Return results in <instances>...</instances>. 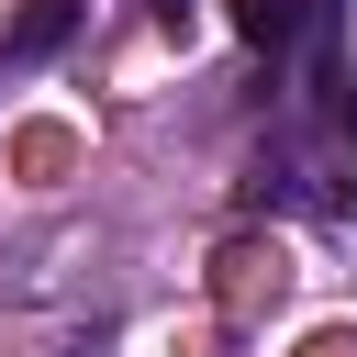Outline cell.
I'll return each mask as SVG.
<instances>
[{
	"instance_id": "obj_5",
	"label": "cell",
	"mask_w": 357,
	"mask_h": 357,
	"mask_svg": "<svg viewBox=\"0 0 357 357\" xmlns=\"http://www.w3.org/2000/svg\"><path fill=\"white\" fill-rule=\"evenodd\" d=\"M145 11H156V22H190V0H145Z\"/></svg>"
},
{
	"instance_id": "obj_1",
	"label": "cell",
	"mask_w": 357,
	"mask_h": 357,
	"mask_svg": "<svg viewBox=\"0 0 357 357\" xmlns=\"http://www.w3.org/2000/svg\"><path fill=\"white\" fill-rule=\"evenodd\" d=\"M67 33H78V0H33V11L11 22V56H56Z\"/></svg>"
},
{
	"instance_id": "obj_4",
	"label": "cell",
	"mask_w": 357,
	"mask_h": 357,
	"mask_svg": "<svg viewBox=\"0 0 357 357\" xmlns=\"http://www.w3.org/2000/svg\"><path fill=\"white\" fill-rule=\"evenodd\" d=\"M335 11H346V0H301V22H312V33H335Z\"/></svg>"
},
{
	"instance_id": "obj_2",
	"label": "cell",
	"mask_w": 357,
	"mask_h": 357,
	"mask_svg": "<svg viewBox=\"0 0 357 357\" xmlns=\"http://www.w3.org/2000/svg\"><path fill=\"white\" fill-rule=\"evenodd\" d=\"M234 33H245V45H268V56H279V45H290V33H301V0H234Z\"/></svg>"
},
{
	"instance_id": "obj_3",
	"label": "cell",
	"mask_w": 357,
	"mask_h": 357,
	"mask_svg": "<svg viewBox=\"0 0 357 357\" xmlns=\"http://www.w3.org/2000/svg\"><path fill=\"white\" fill-rule=\"evenodd\" d=\"M335 123H346V134H357V67H346V78H335Z\"/></svg>"
}]
</instances>
